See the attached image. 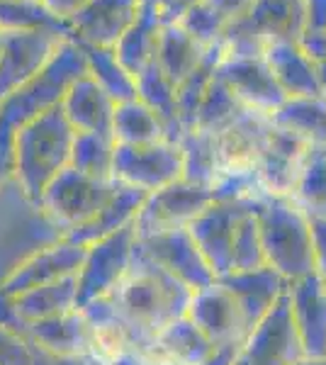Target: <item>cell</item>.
Wrapping results in <instances>:
<instances>
[{
    "label": "cell",
    "mask_w": 326,
    "mask_h": 365,
    "mask_svg": "<svg viewBox=\"0 0 326 365\" xmlns=\"http://www.w3.org/2000/svg\"><path fill=\"white\" fill-rule=\"evenodd\" d=\"M0 39H3V29H0Z\"/></svg>",
    "instance_id": "cell-26"
},
{
    "label": "cell",
    "mask_w": 326,
    "mask_h": 365,
    "mask_svg": "<svg viewBox=\"0 0 326 365\" xmlns=\"http://www.w3.org/2000/svg\"><path fill=\"white\" fill-rule=\"evenodd\" d=\"M305 32V0H253L224 37L227 56H263L272 42H297Z\"/></svg>",
    "instance_id": "cell-3"
},
{
    "label": "cell",
    "mask_w": 326,
    "mask_h": 365,
    "mask_svg": "<svg viewBox=\"0 0 326 365\" xmlns=\"http://www.w3.org/2000/svg\"><path fill=\"white\" fill-rule=\"evenodd\" d=\"M277 129L295 134L314 146L326 144V98H287L270 117Z\"/></svg>",
    "instance_id": "cell-14"
},
{
    "label": "cell",
    "mask_w": 326,
    "mask_h": 365,
    "mask_svg": "<svg viewBox=\"0 0 326 365\" xmlns=\"http://www.w3.org/2000/svg\"><path fill=\"white\" fill-rule=\"evenodd\" d=\"M163 27L165 25L158 20V15L141 3L136 22L127 29V34H124L120 42H117L115 54L120 58L122 66L134 76V81L151 61H156L158 39H161Z\"/></svg>",
    "instance_id": "cell-12"
},
{
    "label": "cell",
    "mask_w": 326,
    "mask_h": 365,
    "mask_svg": "<svg viewBox=\"0 0 326 365\" xmlns=\"http://www.w3.org/2000/svg\"><path fill=\"white\" fill-rule=\"evenodd\" d=\"M295 195L297 207H312L314 220L326 217V144L314 146L290 197Z\"/></svg>",
    "instance_id": "cell-19"
},
{
    "label": "cell",
    "mask_w": 326,
    "mask_h": 365,
    "mask_svg": "<svg viewBox=\"0 0 326 365\" xmlns=\"http://www.w3.org/2000/svg\"><path fill=\"white\" fill-rule=\"evenodd\" d=\"M61 110L76 132H96L112 137V122H115L117 103L98 86V81L91 73L81 76L68 88L66 98L61 103Z\"/></svg>",
    "instance_id": "cell-10"
},
{
    "label": "cell",
    "mask_w": 326,
    "mask_h": 365,
    "mask_svg": "<svg viewBox=\"0 0 326 365\" xmlns=\"http://www.w3.org/2000/svg\"><path fill=\"white\" fill-rule=\"evenodd\" d=\"M115 139L110 134L76 132L71 168L91 175V178L112 180V158H115Z\"/></svg>",
    "instance_id": "cell-18"
},
{
    "label": "cell",
    "mask_w": 326,
    "mask_h": 365,
    "mask_svg": "<svg viewBox=\"0 0 326 365\" xmlns=\"http://www.w3.org/2000/svg\"><path fill=\"white\" fill-rule=\"evenodd\" d=\"M112 139H115V144L141 146L168 141V134H165V127L161 125L156 113L151 108H146L139 98H134L117 105L115 122H112Z\"/></svg>",
    "instance_id": "cell-16"
},
{
    "label": "cell",
    "mask_w": 326,
    "mask_h": 365,
    "mask_svg": "<svg viewBox=\"0 0 326 365\" xmlns=\"http://www.w3.org/2000/svg\"><path fill=\"white\" fill-rule=\"evenodd\" d=\"M263 58L268 63L272 78L282 88L287 98H322L319 68L297 42H272L265 46Z\"/></svg>",
    "instance_id": "cell-9"
},
{
    "label": "cell",
    "mask_w": 326,
    "mask_h": 365,
    "mask_svg": "<svg viewBox=\"0 0 326 365\" xmlns=\"http://www.w3.org/2000/svg\"><path fill=\"white\" fill-rule=\"evenodd\" d=\"M78 46L83 49V54H86L88 73L98 81V86L103 88L117 105L136 98L134 76L120 63L115 49H110V46H91V44H78Z\"/></svg>",
    "instance_id": "cell-17"
},
{
    "label": "cell",
    "mask_w": 326,
    "mask_h": 365,
    "mask_svg": "<svg viewBox=\"0 0 326 365\" xmlns=\"http://www.w3.org/2000/svg\"><path fill=\"white\" fill-rule=\"evenodd\" d=\"M115 190V180L91 178V175L68 166L49 182V187L39 200V207L56 227H86L105 210Z\"/></svg>",
    "instance_id": "cell-4"
},
{
    "label": "cell",
    "mask_w": 326,
    "mask_h": 365,
    "mask_svg": "<svg viewBox=\"0 0 326 365\" xmlns=\"http://www.w3.org/2000/svg\"><path fill=\"white\" fill-rule=\"evenodd\" d=\"M32 27H63L66 20L51 15L39 0H0V29H32Z\"/></svg>",
    "instance_id": "cell-20"
},
{
    "label": "cell",
    "mask_w": 326,
    "mask_h": 365,
    "mask_svg": "<svg viewBox=\"0 0 326 365\" xmlns=\"http://www.w3.org/2000/svg\"><path fill=\"white\" fill-rule=\"evenodd\" d=\"M317 68H319V83H322V93H324V98H326V61L317 63Z\"/></svg>",
    "instance_id": "cell-25"
},
{
    "label": "cell",
    "mask_w": 326,
    "mask_h": 365,
    "mask_svg": "<svg viewBox=\"0 0 326 365\" xmlns=\"http://www.w3.org/2000/svg\"><path fill=\"white\" fill-rule=\"evenodd\" d=\"M183 178V151L170 141H156V144L141 146H115L112 158V180L120 185L134 187L146 195L163 187L173 185Z\"/></svg>",
    "instance_id": "cell-6"
},
{
    "label": "cell",
    "mask_w": 326,
    "mask_h": 365,
    "mask_svg": "<svg viewBox=\"0 0 326 365\" xmlns=\"http://www.w3.org/2000/svg\"><path fill=\"white\" fill-rule=\"evenodd\" d=\"M253 0H200L178 25L205 49L224 42L227 32L241 20Z\"/></svg>",
    "instance_id": "cell-11"
},
{
    "label": "cell",
    "mask_w": 326,
    "mask_h": 365,
    "mask_svg": "<svg viewBox=\"0 0 326 365\" xmlns=\"http://www.w3.org/2000/svg\"><path fill=\"white\" fill-rule=\"evenodd\" d=\"M68 39L63 27L8 29L0 39V100L39 73Z\"/></svg>",
    "instance_id": "cell-5"
},
{
    "label": "cell",
    "mask_w": 326,
    "mask_h": 365,
    "mask_svg": "<svg viewBox=\"0 0 326 365\" xmlns=\"http://www.w3.org/2000/svg\"><path fill=\"white\" fill-rule=\"evenodd\" d=\"M136 98H139L146 108H151L153 113H156L161 125L165 127L168 141L180 144L185 129H183L180 115H178L175 86L165 78V73L158 68L156 61H151L149 66L136 76Z\"/></svg>",
    "instance_id": "cell-13"
},
{
    "label": "cell",
    "mask_w": 326,
    "mask_h": 365,
    "mask_svg": "<svg viewBox=\"0 0 326 365\" xmlns=\"http://www.w3.org/2000/svg\"><path fill=\"white\" fill-rule=\"evenodd\" d=\"M13 129L0 127V190L15 178V149H13Z\"/></svg>",
    "instance_id": "cell-22"
},
{
    "label": "cell",
    "mask_w": 326,
    "mask_h": 365,
    "mask_svg": "<svg viewBox=\"0 0 326 365\" xmlns=\"http://www.w3.org/2000/svg\"><path fill=\"white\" fill-rule=\"evenodd\" d=\"M139 10L141 0H86L66 20L68 37L78 44L115 49L136 22Z\"/></svg>",
    "instance_id": "cell-7"
},
{
    "label": "cell",
    "mask_w": 326,
    "mask_h": 365,
    "mask_svg": "<svg viewBox=\"0 0 326 365\" xmlns=\"http://www.w3.org/2000/svg\"><path fill=\"white\" fill-rule=\"evenodd\" d=\"M217 78L234 93L248 110L272 117L287 96L272 78L263 56H224Z\"/></svg>",
    "instance_id": "cell-8"
},
{
    "label": "cell",
    "mask_w": 326,
    "mask_h": 365,
    "mask_svg": "<svg viewBox=\"0 0 326 365\" xmlns=\"http://www.w3.org/2000/svg\"><path fill=\"white\" fill-rule=\"evenodd\" d=\"M86 73V54L68 37L34 78H29L25 86H20L8 98L0 100V127L15 132L41 113L58 108L66 98L68 88Z\"/></svg>",
    "instance_id": "cell-2"
},
{
    "label": "cell",
    "mask_w": 326,
    "mask_h": 365,
    "mask_svg": "<svg viewBox=\"0 0 326 365\" xmlns=\"http://www.w3.org/2000/svg\"><path fill=\"white\" fill-rule=\"evenodd\" d=\"M39 3L44 5L51 15H56L58 20H68V17L73 15L76 10L86 3V0H39Z\"/></svg>",
    "instance_id": "cell-24"
},
{
    "label": "cell",
    "mask_w": 326,
    "mask_h": 365,
    "mask_svg": "<svg viewBox=\"0 0 326 365\" xmlns=\"http://www.w3.org/2000/svg\"><path fill=\"white\" fill-rule=\"evenodd\" d=\"M305 32L326 34V0H305Z\"/></svg>",
    "instance_id": "cell-23"
},
{
    "label": "cell",
    "mask_w": 326,
    "mask_h": 365,
    "mask_svg": "<svg viewBox=\"0 0 326 365\" xmlns=\"http://www.w3.org/2000/svg\"><path fill=\"white\" fill-rule=\"evenodd\" d=\"M141 3L151 8L163 25H178L188 15V10L195 8L200 0H141Z\"/></svg>",
    "instance_id": "cell-21"
},
{
    "label": "cell",
    "mask_w": 326,
    "mask_h": 365,
    "mask_svg": "<svg viewBox=\"0 0 326 365\" xmlns=\"http://www.w3.org/2000/svg\"><path fill=\"white\" fill-rule=\"evenodd\" d=\"M73 139L76 129L66 120L61 105L15 129V180L34 205H39L49 182L71 166Z\"/></svg>",
    "instance_id": "cell-1"
},
{
    "label": "cell",
    "mask_w": 326,
    "mask_h": 365,
    "mask_svg": "<svg viewBox=\"0 0 326 365\" xmlns=\"http://www.w3.org/2000/svg\"><path fill=\"white\" fill-rule=\"evenodd\" d=\"M205 46L198 44L180 25H165L158 39L156 63L175 88L193 73V68L203 61Z\"/></svg>",
    "instance_id": "cell-15"
}]
</instances>
